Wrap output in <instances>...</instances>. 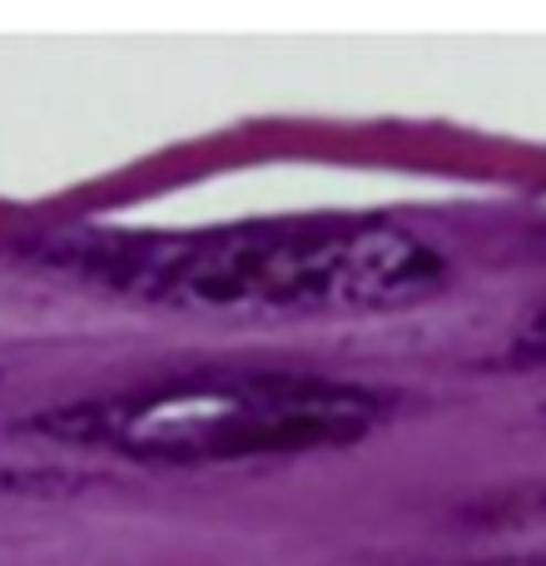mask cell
Listing matches in <instances>:
<instances>
[{
	"label": "cell",
	"mask_w": 546,
	"mask_h": 566,
	"mask_svg": "<svg viewBox=\"0 0 546 566\" xmlns=\"http://www.w3.org/2000/svg\"><path fill=\"white\" fill-rule=\"evenodd\" d=\"M477 566H546V552H522V557H497V562H477Z\"/></svg>",
	"instance_id": "obj_3"
},
{
	"label": "cell",
	"mask_w": 546,
	"mask_h": 566,
	"mask_svg": "<svg viewBox=\"0 0 546 566\" xmlns=\"http://www.w3.org/2000/svg\"><path fill=\"white\" fill-rule=\"evenodd\" d=\"M537 338L546 343V313H542V323H537Z\"/></svg>",
	"instance_id": "obj_5"
},
{
	"label": "cell",
	"mask_w": 546,
	"mask_h": 566,
	"mask_svg": "<svg viewBox=\"0 0 546 566\" xmlns=\"http://www.w3.org/2000/svg\"><path fill=\"white\" fill-rule=\"evenodd\" d=\"M45 269L179 313H382L452 283L432 239L392 219H259L40 239Z\"/></svg>",
	"instance_id": "obj_1"
},
{
	"label": "cell",
	"mask_w": 546,
	"mask_h": 566,
	"mask_svg": "<svg viewBox=\"0 0 546 566\" xmlns=\"http://www.w3.org/2000/svg\"><path fill=\"white\" fill-rule=\"evenodd\" d=\"M35 478H45V472H35ZM35 478H25V472H10V468H0V492L6 488H30Z\"/></svg>",
	"instance_id": "obj_4"
},
{
	"label": "cell",
	"mask_w": 546,
	"mask_h": 566,
	"mask_svg": "<svg viewBox=\"0 0 546 566\" xmlns=\"http://www.w3.org/2000/svg\"><path fill=\"white\" fill-rule=\"evenodd\" d=\"M382 388L328 373L199 368L139 388L75 398L30 418L50 442L125 462L199 468V462L293 458L358 442L388 418Z\"/></svg>",
	"instance_id": "obj_2"
}]
</instances>
